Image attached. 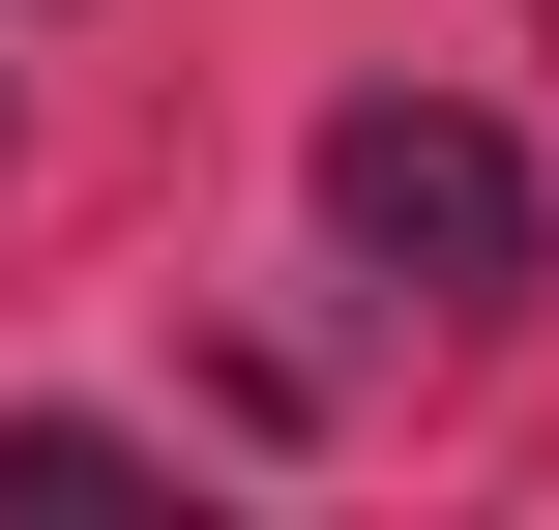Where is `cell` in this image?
<instances>
[{
  "instance_id": "1",
  "label": "cell",
  "mask_w": 559,
  "mask_h": 530,
  "mask_svg": "<svg viewBox=\"0 0 559 530\" xmlns=\"http://www.w3.org/2000/svg\"><path fill=\"white\" fill-rule=\"evenodd\" d=\"M324 236H354L383 295H442V325H501V295H531V148L442 118V89H354V118H324Z\"/></svg>"
}]
</instances>
